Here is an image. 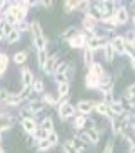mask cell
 Returning <instances> with one entry per match:
<instances>
[{
  "mask_svg": "<svg viewBox=\"0 0 135 153\" xmlns=\"http://www.w3.org/2000/svg\"><path fill=\"white\" fill-rule=\"evenodd\" d=\"M31 32H32V35H34V42H35L37 49L43 51L45 46H46V38H45V35H43V32H42V28H40L39 22H34V23L31 25Z\"/></svg>",
  "mask_w": 135,
  "mask_h": 153,
  "instance_id": "6da1fadb",
  "label": "cell"
},
{
  "mask_svg": "<svg viewBox=\"0 0 135 153\" xmlns=\"http://www.w3.org/2000/svg\"><path fill=\"white\" fill-rule=\"evenodd\" d=\"M60 117H61V120H68L69 117H72L74 115V112H75V109H74L69 103H63L60 106Z\"/></svg>",
  "mask_w": 135,
  "mask_h": 153,
  "instance_id": "7a4b0ae2",
  "label": "cell"
},
{
  "mask_svg": "<svg viewBox=\"0 0 135 153\" xmlns=\"http://www.w3.org/2000/svg\"><path fill=\"white\" fill-rule=\"evenodd\" d=\"M8 14H11L12 17L19 22V20H23V19H25V16H26V11H25L23 8H20L19 5H16V6H11V8H9Z\"/></svg>",
  "mask_w": 135,
  "mask_h": 153,
  "instance_id": "3957f363",
  "label": "cell"
},
{
  "mask_svg": "<svg viewBox=\"0 0 135 153\" xmlns=\"http://www.w3.org/2000/svg\"><path fill=\"white\" fill-rule=\"evenodd\" d=\"M110 46H112L114 51L118 52V54H123L126 51V43H125V40H123V37H115L112 40V45H110Z\"/></svg>",
  "mask_w": 135,
  "mask_h": 153,
  "instance_id": "277c9868",
  "label": "cell"
},
{
  "mask_svg": "<svg viewBox=\"0 0 135 153\" xmlns=\"http://www.w3.org/2000/svg\"><path fill=\"white\" fill-rule=\"evenodd\" d=\"M22 83L25 87H29L31 83H32V72L28 69V68H25L22 71Z\"/></svg>",
  "mask_w": 135,
  "mask_h": 153,
  "instance_id": "5b68a950",
  "label": "cell"
},
{
  "mask_svg": "<svg viewBox=\"0 0 135 153\" xmlns=\"http://www.w3.org/2000/svg\"><path fill=\"white\" fill-rule=\"evenodd\" d=\"M43 107H45V101H40V100H32L28 104V109L34 113H39L40 110H43Z\"/></svg>",
  "mask_w": 135,
  "mask_h": 153,
  "instance_id": "8992f818",
  "label": "cell"
},
{
  "mask_svg": "<svg viewBox=\"0 0 135 153\" xmlns=\"http://www.w3.org/2000/svg\"><path fill=\"white\" fill-rule=\"evenodd\" d=\"M92 103H91V101L89 100H83V101H80V103L77 104V109L83 113V115H86V113H89L91 110H92Z\"/></svg>",
  "mask_w": 135,
  "mask_h": 153,
  "instance_id": "52a82bcc",
  "label": "cell"
},
{
  "mask_svg": "<svg viewBox=\"0 0 135 153\" xmlns=\"http://www.w3.org/2000/svg\"><path fill=\"white\" fill-rule=\"evenodd\" d=\"M12 123H14V120H12L11 117H8V115H0V130L9 129V127L12 126Z\"/></svg>",
  "mask_w": 135,
  "mask_h": 153,
  "instance_id": "ba28073f",
  "label": "cell"
},
{
  "mask_svg": "<svg viewBox=\"0 0 135 153\" xmlns=\"http://www.w3.org/2000/svg\"><path fill=\"white\" fill-rule=\"evenodd\" d=\"M23 129L26 130L28 133H34V132L37 130V124H35V121L31 120V118H25V120H23Z\"/></svg>",
  "mask_w": 135,
  "mask_h": 153,
  "instance_id": "9c48e42d",
  "label": "cell"
},
{
  "mask_svg": "<svg viewBox=\"0 0 135 153\" xmlns=\"http://www.w3.org/2000/svg\"><path fill=\"white\" fill-rule=\"evenodd\" d=\"M128 19H129L128 11H126L125 8H120V9L117 11V14H115V22L123 25V23H126V22H128Z\"/></svg>",
  "mask_w": 135,
  "mask_h": 153,
  "instance_id": "30bf717a",
  "label": "cell"
},
{
  "mask_svg": "<svg viewBox=\"0 0 135 153\" xmlns=\"http://www.w3.org/2000/svg\"><path fill=\"white\" fill-rule=\"evenodd\" d=\"M91 74L95 75L97 78H101V76L104 75V71H103L100 63H92V65H91Z\"/></svg>",
  "mask_w": 135,
  "mask_h": 153,
  "instance_id": "8fae6325",
  "label": "cell"
},
{
  "mask_svg": "<svg viewBox=\"0 0 135 153\" xmlns=\"http://www.w3.org/2000/svg\"><path fill=\"white\" fill-rule=\"evenodd\" d=\"M86 87L88 89H94V87H98V78L95 75H92L91 72L86 75Z\"/></svg>",
  "mask_w": 135,
  "mask_h": 153,
  "instance_id": "7c38bea8",
  "label": "cell"
},
{
  "mask_svg": "<svg viewBox=\"0 0 135 153\" xmlns=\"http://www.w3.org/2000/svg\"><path fill=\"white\" fill-rule=\"evenodd\" d=\"M69 43H71L72 48H80V46L84 45V37H83L81 34H77L75 37H72V38H71Z\"/></svg>",
  "mask_w": 135,
  "mask_h": 153,
  "instance_id": "4fadbf2b",
  "label": "cell"
},
{
  "mask_svg": "<svg viewBox=\"0 0 135 153\" xmlns=\"http://www.w3.org/2000/svg\"><path fill=\"white\" fill-rule=\"evenodd\" d=\"M88 45H89V49L92 51V49H98V48H101V46L104 45V42H103V40H100L98 37H94V38H89V40H88Z\"/></svg>",
  "mask_w": 135,
  "mask_h": 153,
  "instance_id": "5bb4252c",
  "label": "cell"
},
{
  "mask_svg": "<svg viewBox=\"0 0 135 153\" xmlns=\"http://www.w3.org/2000/svg\"><path fill=\"white\" fill-rule=\"evenodd\" d=\"M43 68H45V72H46V74H52V72H54V68H55V57L48 58Z\"/></svg>",
  "mask_w": 135,
  "mask_h": 153,
  "instance_id": "9a60e30c",
  "label": "cell"
},
{
  "mask_svg": "<svg viewBox=\"0 0 135 153\" xmlns=\"http://www.w3.org/2000/svg\"><path fill=\"white\" fill-rule=\"evenodd\" d=\"M42 129H43L46 133H52V129H54L52 120H51V118H45L43 123H42Z\"/></svg>",
  "mask_w": 135,
  "mask_h": 153,
  "instance_id": "2e32d148",
  "label": "cell"
},
{
  "mask_svg": "<svg viewBox=\"0 0 135 153\" xmlns=\"http://www.w3.org/2000/svg\"><path fill=\"white\" fill-rule=\"evenodd\" d=\"M84 135H86V136H89L88 139H89V141H92L94 144H97V143H98V139H100V136H98V133H97V130H95V129L88 130Z\"/></svg>",
  "mask_w": 135,
  "mask_h": 153,
  "instance_id": "e0dca14e",
  "label": "cell"
},
{
  "mask_svg": "<svg viewBox=\"0 0 135 153\" xmlns=\"http://www.w3.org/2000/svg\"><path fill=\"white\" fill-rule=\"evenodd\" d=\"M114 54H115V51L114 48L110 46V45H106V51H104V57H106V61H112L114 60Z\"/></svg>",
  "mask_w": 135,
  "mask_h": 153,
  "instance_id": "ac0fdd59",
  "label": "cell"
},
{
  "mask_svg": "<svg viewBox=\"0 0 135 153\" xmlns=\"http://www.w3.org/2000/svg\"><path fill=\"white\" fill-rule=\"evenodd\" d=\"M109 109H110V112H114L115 115H121L123 110H125V109H123V104H121V103H112Z\"/></svg>",
  "mask_w": 135,
  "mask_h": 153,
  "instance_id": "d6986e66",
  "label": "cell"
},
{
  "mask_svg": "<svg viewBox=\"0 0 135 153\" xmlns=\"http://www.w3.org/2000/svg\"><path fill=\"white\" fill-rule=\"evenodd\" d=\"M95 110L100 113V115H109V107L104 104V103H98L95 106Z\"/></svg>",
  "mask_w": 135,
  "mask_h": 153,
  "instance_id": "ffe728a7",
  "label": "cell"
},
{
  "mask_svg": "<svg viewBox=\"0 0 135 153\" xmlns=\"http://www.w3.org/2000/svg\"><path fill=\"white\" fill-rule=\"evenodd\" d=\"M92 60H94L92 51H91V49H86V51H84V63H86V66H91V65H92Z\"/></svg>",
  "mask_w": 135,
  "mask_h": 153,
  "instance_id": "44dd1931",
  "label": "cell"
},
{
  "mask_svg": "<svg viewBox=\"0 0 135 153\" xmlns=\"http://www.w3.org/2000/svg\"><path fill=\"white\" fill-rule=\"evenodd\" d=\"M26 57H28L26 52H17V54L14 55V61L17 63V65H22V63L26 61Z\"/></svg>",
  "mask_w": 135,
  "mask_h": 153,
  "instance_id": "7402d4cb",
  "label": "cell"
},
{
  "mask_svg": "<svg viewBox=\"0 0 135 153\" xmlns=\"http://www.w3.org/2000/svg\"><path fill=\"white\" fill-rule=\"evenodd\" d=\"M69 144H71V146H72L74 149H75L77 152H80V150H81V149L84 147V146H83V143L80 141V139H78V138H72V139H71V141H69Z\"/></svg>",
  "mask_w": 135,
  "mask_h": 153,
  "instance_id": "603a6c76",
  "label": "cell"
},
{
  "mask_svg": "<svg viewBox=\"0 0 135 153\" xmlns=\"http://www.w3.org/2000/svg\"><path fill=\"white\" fill-rule=\"evenodd\" d=\"M69 92V83H61L58 84V95L60 97H65Z\"/></svg>",
  "mask_w": 135,
  "mask_h": 153,
  "instance_id": "cb8c5ba5",
  "label": "cell"
},
{
  "mask_svg": "<svg viewBox=\"0 0 135 153\" xmlns=\"http://www.w3.org/2000/svg\"><path fill=\"white\" fill-rule=\"evenodd\" d=\"M83 25H84V28H86V29H94V26H95V20H94L92 17L88 16V17L84 19Z\"/></svg>",
  "mask_w": 135,
  "mask_h": 153,
  "instance_id": "d4e9b609",
  "label": "cell"
},
{
  "mask_svg": "<svg viewBox=\"0 0 135 153\" xmlns=\"http://www.w3.org/2000/svg\"><path fill=\"white\" fill-rule=\"evenodd\" d=\"M8 66V57L5 54H0V74H2Z\"/></svg>",
  "mask_w": 135,
  "mask_h": 153,
  "instance_id": "484cf974",
  "label": "cell"
},
{
  "mask_svg": "<svg viewBox=\"0 0 135 153\" xmlns=\"http://www.w3.org/2000/svg\"><path fill=\"white\" fill-rule=\"evenodd\" d=\"M66 71H68V63H60L58 68L55 69V75H65Z\"/></svg>",
  "mask_w": 135,
  "mask_h": 153,
  "instance_id": "4316f807",
  "label": "cell"
},
{
  "mask_svg": "<svg viewBox=\"0 0 135 153\" xmlns=\"http://www.w3.org/2000/svg\"><path fill=\"white\" fill-rule=\"evenodd\" d=\"M19 37H20L19 31H14V29H12V32L8 35V43H16V42L19 40Z\"/></svg>",
  "mask_w": 135,
  "mask_h": 153,
  "instance_id": "83f0119b",
  "label": "cell"
},
{
  "mask_svg": "<svg viewBox=\"0 0 135 153\" xmlns=\"http://www.w3.org/2000/svg\"><path fill=\"white\" fill-rule=\"evenodd\" d=\"M46 60H48V57H46V51H45V49H43V51H39V65H40L42 68L45 66Z\"/></svg>",
  "mask_w": 135,
  "mask_h": 153,
  "instance_id": "f1b7e54d",
  "label": "cell"
},
{
  "mask_svg": "<svg viewBox=\"0 0 135 153\" xmlns=\"http://www.w3.org/2000/svg\"><path fill=\"white\" fill-rule=\"evenodd\" d=\"M77 34H78V32H77V29H75V28H69L68 31H65L63 37H68L69 40H71V38H72V37H75Z\"/></svg>",
  "mask_w": 135,
  "mask_h": 153,
  "instance_id": "f546056e",
  "label": "cell"
},
{
  "mask_svg": "<svg viewBox=\"0 0 135 153\" xmlns=\"http://www.w3.org/2000/svg\"><path fill=\"white\" fill-rule=\"evenodd\" d=\"M49 147H51V143H49L46 138H45V139H42V141L39 143V150H48Z\"/></svg>",
  "mask_w": 135,
  "mask_h": 153,
  "instance_id": "4dcf8cb0",
  "label": "cell"
},
{
  "mask_svg": "<svg viewBox=\"0 0 135 153\" xmlns=\"http://www.w3.org/2000/svg\"><path fill=\"white\" fill-rule=\"evenodd\" d=\"M0 29H2V32H3V34L9 35V34L12 32V25H9V23H3V25H2V28H0Z\"/></svg>",
  "mask_w": 135,
  "mask_h": 153,
  "instance_id": "1f68e13d",
  "label": "cell"
},
{
  "mask_svg": "<svg viewBox=\"0 0 135 153\" xmlns=\"http://www.w3.org/2000/svg\"><path fill=\"white\" fill-rule=\"evenodd\" d=\"M84 123H86L84 117H77V118H75V123H74V124H75L77 129H81V127L84 126Z\"/></svg>",
  "mask_w": 135,
  "mask_h": 153,
  "instance_id": "d6a6232c",
  "label": "cell"
},
{
  "mask_svg": "<svg viewBox=\"0 0 135 153\" xmlns=\"http://www.w3.org/2000/svg\"><path fill=\"white\" fill-rule=\"evenodd\" d=\"M34 135H35V138H37V139H40V141H42V139H45V138H46V132H45L43 129H39V130H35V132H34Z\"/></svg>",
  "mask_w": 135,
  "mask_h": 153,
  "instance_id": "836d02e7",
  "label": "cell"
},
{
  "mask_svg": "<svg viewBox=\"0 0 135 153\" xmlns=\"http://www.w3.org/2000/svg\"><path fill=\"white\" fill-rule=\"evenodd\" d=\"M6 103H8V104H11V106L19 104V103H20V98H19V95H14V97L8 98V100H6Z\"/></svg>",
  "mask_w": 135,
  "mask_h": 153,
  "instance_id": "e575fe53",
  "label": "cell"
},
{
  "mask_svg": "<svg viewBox=\"0 0 135 153\" xmlns=\"http://www.w3.org/2000/svg\"><path fill=\"white\" fill-rule=\"evenodd\" d=\"M29 92H31V87H25L23 91H22V92L19 94V98H20V101H22V100H25V98H26V97L29 95Z\"/></svg>",
  "mask_w": 135,
  "mask_h": 153,
  "instance_id": "d590c367",
  "label": "cell"
},
{
  "mask_svg": "<svg viewBox=\"0 0 135 153\" xmlns=\"http://www.w3.org/2000/svg\"><path fill=\"white\" fill-rule=\"evenodd\" d=\"M46 139L49 143H51V146H54L55 143H57V139H58V136H57V133H49L48 136H46Z\"/></svg>",
  "mask_w": 135,
  "mask_h": 153,
  "instance_id": "8d00e7d4",
  "label": "cell"
},
{
  "mask_svg": "<svg viewBox=\"0 0 135 153\" xmlns=\"http://www.w3.org/2000/svg\"><path fill=\"white\" fill-rule=\"evenodd\" d=\"M63 149H65V153H78L75 149H74V147L69 144V143H66V144L63 146Z\"/></svg>",
  "mask_w": 135,
  "mask_h": 153,
  "instance_id": "74e56055",
  "label": "cell"
},
{
  "mask_svg": "<svg viewBox=\"0 0 135 153\" xmlns=\"http://www.w3.org/2000/svg\"><path fill=\"white\" fill-rule=\"evenodd\" d=\"M75 6H78V2H66L65 3V9L66 11H71V9H74Z\"/></svg>",
  "mask_w": 135,
  "mask_h": 153,
  "instance_id": "f35d334b",
  "label": "cell"
},
{
  "mask_svg": "<svg viewBox=\"0 0 135 153\" xmlns=\"http://www.w3.org/2000/svg\"><path fill=\"white\" fill-rule=\"evenodd\" d=\"M34 91H35V92H42V91H43V83H42L40 80L34 83Z\"/></svg>",
  "mask_w": 135,
  "mask_h": 153,
  "instance_id": "ab89813d",
  "label": "cell"
},
{
  "mask_svg": "<svg viewBox=\"0 0 135 153\" xmlns=\"http://www.w3.org/2000/svg\"><path fill=\"white\" fill-rule=\"evenodd\" d=\"M8 100V92L5 91V89H2V91H0V103H2V101H6Z\"/></svg>",
  "mask_w": 135,
  "mask_h": 153,
  "instance_id": "60d3db41",
  "label": "cell"
},
{
  "mask_svg": "<svg viewBox=\"0 0 135 153\" xmlns=\"http://www.w3.org/2000/svg\"><path fill=\"white\" fill-rule=\"evenodd\" d=\"M103 153H112V141L107 143V146H106V149H104Z\"/></svg>",
  "mask_w": 135,
  "mask_h": 153,
  "instance_id": "b9f144b4",
  "label": "cell"
},
{
  "mask_svg": "<svg viewBox=\"0 0 135 153\" xmlns=\"http://www.w3.org/2000/svg\"><path fill=\"white\" fill-rule=\"evenodd\" d=\"M126 37L129 38V42H131V43H134V42H135V34H134V32H128V34H126Z\"/></svg>",
  "mask_w": 135,
  "mask_h": 153,
  "instance_id": "7bdbcfd3",
  "label": "cell"
},
{
  "mask_svg": "<svg viewBox=\"0 0 135 153\" xmlns=\"http://www.w3.org/2000/svg\"><path fill=\"white\" fill-rule=\"evenodd\" d=\"M128 92H129V95H131V97H135V84H132V86L128 89Z\"/></svg>",
  "mask_w": 135,
  "mask_h": 153,
  "instance_id": "ee69618b",
  "label": "cell"
},
{
  "mask_svg": "<svg viewBox=\"0 0 135 153\" xmlns=\"http://www.w3.org/2000/svg\"><path fill=\"white\" fill-rule=\"evenodd\" d=\"M45 100L48 101L49 104H55V100H52V97H51V95H46V97H45Z\"/></svg>",
  "mask_w": 135,
  "mask_h": 153,
  "instance_id": "f6af8a7d",
  "label": "cell"
},
{
  "mask_svg": "<svg viewBox=\"0 0 135 153\" xmlns=\"http://www.w3.org/2000/svg\"><path fill=\"white\" fill-rule=\"evenodd\" d=\"M129 153H135V146H131V149H129Z\"/></svg>",
  "mask_w": 135,
  "mask_h": 153,
  "instance_id": "bcb514c9",
  "label": "cell"
},
{
  "mask_svg": "<svg viewBox=\"0 0 135 153\" xmlns=\"http://www.w3.org/2000/svg\"><path fill=\"white\" fill-rule=\"evenodd\" d=\"M2 37H3V32H2V29H0V40H2Z\"/></svg>",
  "mask_w": 135,
  "mask_h": 153,
  "instance_id": "7dc6e473",
  "label": "cell"
},
{
  "mask_svg": "<svg viewBox=\"0 0 135 153\" xmlns=\"http://www.w3.org/2000/svg\"><path fill=\"white\" fill-rule=\"evenodd\" d=\"M3 5H5L3 2H0V8H3Z\"/></svg>",
  "mask_w": 135,
  "mask_h": 153,
  "instance_id": "c3c4849f",
  "label": "cell"
},
{
  "mask_svg": "<svg viewBox=\"0 0 135 153\" xmlns=\"http://www.w3.org/2000/svg\"><path fill=\"white\" fill-rule=\"evenodd\" d=\"M132 66H134V69H135V58H134V63H132Z\"/></svg>",
  "mask_w": 135,
  "mask_h": 153,
  "instance_id": "681fc988",
  "label": "cell"
},
{
  "mask_svg": "<svg viewBox=\"0 0 135 153\" xmlns=\"http://www.w3.org/2000/svg\"><path fill=\"white\" fill-rule=\"evenodd\" d=\"M0 153H3V149L2 147H0Z\"/></svg>",
  "mask_w": 135,
  "mask_h": 153,
  "instance_id": "f907efd6",
  "label": "cell"
},
{
  "mask_svg": "<svg viewBox=\"0 0 135 153\" xmlns=\"http://www.w3.org/2000/svg\"><path fill=\"white\" fill-rule=\"evenodd\" d=\"M134 23H135V19H134Z\"/></svg>",
  "mask_w": 135,
  "mask_h": 153,
  "instance_id": "816d5d0a",
  "label": "cell"
},
{
  "mask_svg": "<svg viewBox=\"0 0 135 153\" xmlns=\"http://www.w3.org/2000/svg\"><path fill=\"white\" fill-rule=\"evenodd\" d=\"M0 141H2V138H0Z\"/></svg>",
  "mask_w": 135,
  "mask_h": 153,
  "instance_id": "f5cc1de1",
  "label": "cell"
}]
</instances>
